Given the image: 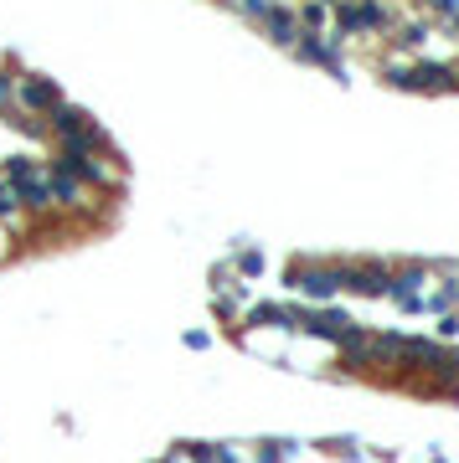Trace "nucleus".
<instances>
[{
	"instance_id": "obj_9",
	"label": "nucleus",
	"mask_w": 459,
	"mask_h": 463,
	"mask_svg": "<svg viewBox=\"0 0 459 463\" xmlns=\"http://www.w3.org/2000/svg\"><path fill=\"white\" fill-rule=\"evenodd\" d=\"M16 216H21V196H16V186L6 181V170H0V227L16 222Z\"/></svg>"
},
{
	"instance_id": "obj_3",
	"label": "nucleus",
	"mask_w": 459,
	"mask_h": 463,
	"mask_svg": "<svg viewBox=\"0 0 459 463\" xmlns=\"http://www.w3.org/2000/svg\"><path fill=\"white\" fill-rule=\"evenodd\" d=\"M428 283H433V273H428V268H392V278H387V299L398 304L403 314H423Z\"/></svg>"
},
{
	"instance_id": "obj_17",
	"label": "nucleus",
	"mask_w": 459,
	"mask_h": 463,
	"mask_svg": "<svg viewBox=\"0 0 459 463\" xmlns=\"http://www.w3.org/2000/svg\"><path fill=\"white\" fill-rule=\"evenodd\" d=\"M449 73H454V87H459V68H449Z\"/></svg>"
},
{
	"instance_id": "obj_13",
	"label": "nucleus",
	"mask_w": 459,
	"mask_h": 463,
	"mask_svg": "<svg viewBox=\"0 0 459 463\" xmlns=\"http://www.w3.org/2000/svg\"><path fill=\"white\" fill-rule=\"evenodd\" d=\"M320 453H331V458H356V437H325Z\"/></svg>"
},
{
	"instance_id": "obj_4",
	"label": "nucleus",
	"mask_w": 459,
	"mask_h": 463,
	"mask_svg": "<svg viewBox=\"0 0 459 463\" xmlns=\"http://www.w3.org/2000/svg\"><path fill=\"white\" fill-rule=\"evenodd\" d=\"M392 268L387 262H341V294H361V299H382L387 294Z\"/></svg>"
},
{
	"instance_id": "obj_8",
	"label": "nucleus",
	"mask_w": 459,
	"mask_h": 463,
	"mask_svg": "<svg viewBox=\"0 0 459 463\" xmlns=\"http://www.w3.org/2000/svg\"><path fill=\"white\" fill-rule=\"evenodd\" d=\"M294 57L315 62V68H341V52H336V41H331V36H315V31H304V36L294 41Z\"/></svg>"
},
{
	"instance_id": "obj_11",
	"label": "nucleus",
	"mask_w": 459,
	"mask_h": 463,
	"mask_svg": "<svg viewBox=\"0 0 459 463\" xmlns=\"http://www.w3.org/2000/svg\"><path fill=\"white\" fill-rule=\"evenodd\" d=\"M186 453H191V463H237L227 448H212V443H191Z\"/></svg>"
},
{
	"instance_id": "obj_2",
	"label": "nucleus",
	"mask_w": 459,
	"mask_h": 463,
	"mask_svg": "<svg viewBox=\"0 0 459 463\" xmlns=\"http://www.w3.org/2000/svg\"><path fill=\"white\" fill-rule=\"evenodd\" d=\"M387 83L408 87V93H449L454 73L444 68V62H408V68H387Z\"/></svg>"
},
{
	"instance_id": "obj_14",
	"label": "nucleus",
	"mask_w": 459,
	"mask_h": 463,
	"mask_svg": "<svg viewBox=\"0 0 459 463\" xmlns=\"http://www.w3.org/2000/svg\"><path fill=\"white\" fill-rule=\"evenodd\" d=\"M0 108H16V78L0 73Z\"/></svg>"
},
{
	"instance_id": "obj_16",
	"label": "nucleus",
	"mask_w": 459,
	"mask_h": 463,
	"mask_svg": "<svg viewBox=\"0 0 459 463\" xmlns=\"http://www.w3.org/2000/svg\"><path fill=\"white\" fill-rule=\"evenodd\" d=\"M186 345H191V350H207V345H212V335H207V329H191Z\"/></svg>"
},
{
	"instance_id": "obj_10",
	"label": "nucleus",
	"mask_w": 459,
	"mask_h": 463,
	"mask_svg": "<svg viewBox=\"0 0 459 463\" xmlns=\"http://www.w3.org/2000/svg\"><path fill=\"white\" fill-rule=\"evenodd\" d=\"M237 278H258V273H264V252H258V248H237V268H232Z\"/></svg>"
},
{
	"instance_id": "obj_5",
	"label": "nucleus",
	"mask_w": 459,
	"mask_h": 463,
	"mask_svg": "<svg viewBox=\"0 0 459 463\" xmlns=\"http://www.w3.org/2000/svg\"><path fill=\"white\" fill-rule=\"evenodd\" d=\"M336 26L346 36H366V31L387 26V11H382V0H336Z\"/></svg>"
},
{
	"instance_id": "obj_6",
	"label": "nucleus",
	"mask_w": 459,
	"mask_h": 463,
	"mask_svg": "<svg viewBox=\"0 0 459 463\" xmlns=\"http://www.w3.org/2000/svg\"><path fill=\"white\" fill-rule=\"evenodd\" d=\"M57 103H62V93H57V83H52V78H41V73H26V78H16V108H21V114H36V119H47Z\"/></svg>"
},
{
	"instance_id": "obj_7",
	"label": "nucleus",
	"mask_w": 459,
	"mask_h": 463,
	"mask_svg": "<svg viewBox=\"0 0 459 463\" xmlns=\"http://www.w3.org/2000/svg\"><path fill=\"white\" fill-rule=\"evenodd\" d=\"M258 26H264V31L279 41V47H294V41L304 36V21H299L294 11H284V6H269L264 16H258Z\"/></svg>"
},
{
	"instance_id": "obj_15",
	"label": "nucleus",
	"mask_w": 459,
	"mask_h": 463,
	"mask_svg": "<svg viewBox=\"0 0 459 463\" xmlns=\"http://www.w3.org/2000/svg\"><path fill=\"white\" fill-rule=\"evenodd\" d=\"M439 335H444V340L459 335V314H444V319H439Z\"/></svg>"
},
{
	"instance_id": "obj_12",
	"label": "nucleus",
	"mask_w": 459,
	"mask_h": 463,
	"mask_svg": "<svg viewBox=\"0 0 459 463\" xmlns=\"http://www.w3.org/2000/svg\"><path fill=\"white\" fill-rule=\"evenodd\" d=\"M11 124H16L26 139H47V119H36V114H21V108H16V119H11Z\"/></svg>"
},
{
	"instance_id": "obj_1",
	"label": "nucleus",
	"mask_w": 459,
	"mask_h": 463,
	"mask_svg": "<svg viewBox=\"0 0 459 463\" xmlns=\"http://www.w3.org/2000/svg\"><path fill=\"white\" fill-rule=\"evenodd\" d=\"M289 289L310 309L336 304L341 299V262H331V257H294L289 262Z\"/></svg>"
}]
</instances>
